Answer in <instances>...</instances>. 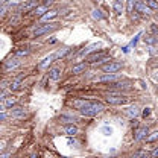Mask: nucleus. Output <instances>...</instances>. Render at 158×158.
Masks as SVG:
<instances>
[{"mask_svg": "<svg viewBox=\"0 0 158 158\" xmlns=\"http://www.w3.org/2000/svg\"><path fill=\"white\" fill-rule=\"evenodd\" d=\"M103 110H105V106H103L100 102H90L88 105H85V106L81 110V114L85 116V117H94V116L100 114Z\"/></svg>", "mask_w": 158, "mask_h": 158, "instance_id": "f257e3e1", "label": "nucleus"}, {"mask_svg": "<svg viewBox=\"0 0 158 158\" xmlns=\"http://www.w3.org/2000/svg\"><path fill=\"white\" fill-rule=\"evenodd\" d=\"M128 100H129V98L122 94V93H110V94H106V102L110 105H125V103H128Z\"/></svg>", "mask_w": 158, "mask_h": 158, "instance_id": "f03ea898", "label": "nucleus"}, {"mask_svg": "<svg viewBox=\"0 0 158 158\" xmlns=\"http://www.w3.org/2000/svg\"><path fill=\"white\" fill-rule=\"evenodd\" d=\"M87 61H88L90 64H98V62H103V61H110V56H108L106 52L100 50V52H94V53L88 55V56H87Z\"/></svg>", "mask_w": 158, "mask_h": 158, "instance_id": "7ed1b4c3", "label": "nucleus"}, {"mask_svg": "<svg viewBox=\"0 0 158 158\" xmlns=\"http://www.w3.org/2000/svg\"><path fill=\"white\" fill-rule=\"evenodd\" d=\"M56 27H58V24H56V23L43 24V26H40V27H37V29L34 31V37H41V35H44V34H49V32L55 31Z\"/></svg>", "mask_w": 158, "mask_h": 158, "instance_id": "20e7f679", "label": "nucleus"}, {"mask_svg": "<svg viewBox=\"0 0 158 158\" xmlns=\"http://www.w3.org/2000/svg\"><path fill=\"white\" fill-rule=\"evenodd\" d=\"M120 69H122V62H111V61H108V64L102 65V72H105V73H117Z\"/></svg>", "mask_w": 158, "mask_h": 158, "instance_id": "39448f33", "label": "nucleus"}, {"mask_svg": "<svg viewBox=\"0 0 158 158\" xmlns=\"http://www.w3.org/2000/svg\"><path fill=\"white\" fill-rule=\"evenodd\" d=\"M134 9H135V12L138 14H141V15H149L151 14V8L149 6H146L141 0H135V3H134Z\"/></svg>", "mask_w": 158, "mask_h": 158, "instance_id": "423d86ee", "label": "nucleus"}, {"mask_svg": "<svg viewBox=\"0 0 158 158\" xmlns=\"http://www.w3.org/2000/svg\"><path fill=\"white\" fill-rule=\"evenodd\" d=\"M20 64H21V61H20L17 56H14V58H9L6 62H5V70L6 72H11V70H14V69H17Z\"/></svg>", "mask_w": 158, "mask_h": 158, "instance_id": "0eeeda50", "label": "nucleus"}, {"mask_svg": "<svg viewBox=\"0 0 158 158\" xmlns=\"http://www.w3.org/2000/svg\"><path fill=\"white\" fill-rule=\"evenodd\" d=\"M149 135V129L146 128V126H141V128H138L137 131H135V141H141V140H144V138Z\"/></svg>", "mask_w": 158, "mask_h": 158, "instance_id": "6e6552de", "label": "nucleus"}, {"mask_svg": "<svg viewBox=\"0 0 158 158\" xmlns=\"http://www.w3.org/2000/svg\"><path fill=\"white\" fill-rule=\"evenodd\" d=\"M58 17V11L56 9H52V11H47L44 15H41L40 19H41V21L43 23H47V21H52V20H55Z\"/></svg>", "mask_w": 158, "mask_h": 158, "instance_id": "1a4fd4ad", "label": "nucleus"}, {"mask_svg": "<svg viewBox=\"0 0 158 158\" xmlns=\"http://www.w3.org/2000/svg\"><path fill=\"white\" fill-rule=\"evenodd\" d=\"M47 11H49V6H46L44 3H41V5H38V6L34 9V11H31V14L35 15V17H41V15H44Z\"/></svg>", "mask_w": 158, "mask_h": 158, "instance_id": "9d476101", "label": "nucleus"}, {"mask_svg": "<svg viewBox=\"0 0 158 158\" xmlns=\"http://www.w3.org/2000/svg\"><path fill=\"white\" fill-rule=\"evenodd\" d=\"M118 79V75H116V73H106L105 76H100V78L96 79V82H116Z\"/></svg>", "mask_w": 158, "mask_h": 158, "instance_id": "9b49d317", "label": "nucleus"}, {"mask_svg": "<svg viewBox=\"0 0 158 158\" xmlns=\"http://www.w3.org/2000/svg\"><path fill=\"white\" fill-rule=\"evenodd\" d=\"M37 6H38V2H37V0H29V2H26L24 5H21V11H23V12H31V11H34Z\"/></svg>", "mask_w": 158, "mask_h": 158, "instance_id": "f8f14e48", "label": "nucleus"}, {"mask_svg": "<svg viewBox=\"0 0 158 158\" xmlns=\"http://www.w3.org/2000/svg\"><path fill=\"white\" fill-rule=\"evenodd\" d=\"M49 78L52 79V81H58L61 78V69L59 67H52L49 70Z\"/></svg>", "mask_w": 158, "mask_h": 158, "instance_id": "ddd939ff", "label": "nucleus"}, {"mask_svg": "<svg viewBox=\"0 0 158 158\" xmlns=\"http://www.w3.org/2000/svg\"><path fill=\"white\" fill-rule=\"evenodd\" d=\"M85 70H87V64L85 62H81V64H76V65L72 67V73L73 75H79V73H82Z\"/></svg>", "mask_w": 158, "mask_h": 158, "instance_id": "4468645a", "label": "nucleus"}, {"mask_svg": "<svg viewBox=\"0 0 158 158\" xmlns=\"http://www.w3.org/2000/svg\"><path fill=\"white\" fill-rule=\"evenodd\" d=\"M11 116L12 117H21V116H24V108L23 106H12V110H11Z\"/></svg>", "mask_w": 158, "mask_h": 158, "instance_id": "2eb2a0df", "label": "nucleus"}, {"mask_svg": "<svg viewBox=\"0 0 158 158\" xmlns=\"http://www.w3.org/2000/svg\"><path fill=\"white\" fill-rule=\"evenodd\" d=\"M53 61H55V53H53V55H49V56H46V58L40 62L38 67H40V69H46V67H47L50 62H53Z\"/></svg>", "mask_w": 158, "mask_h": 158, "instance_id": "dca6fc26", "label": "nucleus"}, {"mask_svg": "<svg viewBox=\"0 0 158 158\" xmlns=\"http://www.w3.org/2000/svg\"><path fill=\"white\" fill-rule=\"evenodd\" d=\"M21 79H23V76H20V78H17L15 81L11 82V85H9V90L11 91H17V90L21 88Z\"/></svg>", "mask_w": 158, "mask_h": 158, "instance_id": "f3484780", "label": "nucleus"}, {"mask_svg": "<svg viewBox=\"0 0 158 158\" xmlns=\"http://www.w3.org/2000/svg\"><path fill=\"white\" fill-rule=\"evenodd\" d=\"M31 53V50L29 49H26V47H20V49H17L15 52H14V55L19 58V56H27Z\"/></svg>", "mask_w": 158, "mask_h": 158, "instance_id": "a211bd4d", "label": "nucleus"}, {"mask_svg": "<svg viewBox=\"0 0 158 158\" xmlns=\"http://www.w3.org/2000/svg\"><path fill=\"white\" fill-rule=\"evenodd\" d=\"M88 103H90V100H79V99L72 102V105H73L75 108H78V110H82V108H84L85 105H88Z\"/></svg>", "mask_w": 158, "mask_h": 158, "instance_id": "6ab92c4d", "label": "nucleus"}, {"mask_svg": "<svg viewBox=\"0 0 158 158\" xmlns=\"http://www.w3.org/2000/svg\"><path fill=\"white\" fill-rule=\"evenodd\" d=\"M123 9H125V3H122V2H117V0H116V2H114V12L120 15V14L123 12Z\"/></svg>", "mask_w": 158, "mask_h": 158, "instance_id": "aec40b11", "label": "nucleus"}, {"mask_svg": "<svg viewBox=\"0 0 158 158\" xmlns=\"http://www.w3.org/2000/svg\"><path fill=\"white\" fill-rule=\"evenodd\" d=\"M15 102H17L15 98H6L3 100V105H5V108H12L15 105Z\"/></svg>", "mask_w": 158, "mask_h": 158, "instance_id": "412c9836", "label": "nucleus"}, {"mask_svg": "<svg viewBox=\"0 0 158 158\" xmlns=\"http://www.w3.org/2000/svg\"><path fill=\"white\" fill-rule=\"evenodd\" d=\"M65 132H67L69 135H76V134H78V128H76L75 125H67V126H65Z\"/></svg>", "mask_w": 158, "mask_h": 158, "instance_id": "4be33fe9", "label": "nucleus"}, {"mask_svg": "<svg viewBox=\"0 0 158 158\" xmlns=\"http://www.w3.org/2000/svg\"><path fill=\"white\" fill-rule=\"evenodd\" d=\"M111 88H129V84H128V82H117V81H116V82H113V84H111Z\"/></svg>", "mask_w": 158, "mask_h": 158, "instance_id": "5701e85b", "label": "nucleus"}, {"mask_svg": "<svg viewBox=\"0 0 158 158\" xmlns=\"http://www.w3.org/2000/svg\"><path fill=\"white\" fill-rule=\"evenodd\" d=\"M146 6H149L151 9H158V2L157 0H141Z\"/></svg>", "mask_w": 158, "mask_h": 158, "instance_id": "b1692460", "label": "nucleus"}, {"mask_svg": "<svg viewBox=\"0 0 158 158\" xmlns=\"http://www.w3.org/2000/svg\"><path fill=\"white\" fill-rule=\"evenodd\" d=\"M137 114H138V108L137 106H131V108L128 110V116H129V117H135Z\"/></svg>", "mask_w": 158, "mask_h": 158, "instance_id": "393cba45", "label": "nucleus"}, {"mask_svg": "<svg viewBox=\"0 0 158 158\" xmlns=\"http://www.w3.org/2000/svg\"><path fill=\"white\" fill-rule=\"evenodd\" d=\"M70 52V49H64V50H59V52H56L55 53V59H58V58H62V56H65L67 53Z\"/></svg>", "mask_w": 158, "mask_h": 158, "instance_id": "a878e982", "label": "nucleus"}, {"mask_svg": "<svg viewBox=\"0 0 158 158\" xmlns=\"http://www.w3.org/2000/svg\"><path fill=\"white\" fill-rule=\"evenodd\" d=\"M8 9H9V6H8V5H6V3H5V5H2V6H0V19H2V17H5V15H6V12H8Z\"/></svg>", "mask_w": 158, "mask_h": 158, "instance_id": "bb28decb", "label": "nucleus"}, {"mask_svg": "<svg viewBox=\"0 0 158 158\" xmlns=\"http://www.w3.org/2000/svg\"><path fill=\"white\" fill-rule=\"evenodd\" d=\"M144 41H146L148 44H155V43H157V38H155L154 35H148V37H144Z\"/></svg>", "mask_w": 158, "mask_h": 158, "instance_id": "cd10ccee", "label": "nucleus"}, {"mask_svg": "<svg viewBox=\"0 0 158 158\" xmlns=\"http://www.w3.org/2000/svg\"><path fill=\"white\" fill-rule=\"evenodd\" d=\"M134 3H135V0H128V12L129 14L134 12Z\"/></svg>", "mask_w": 158, "mask_h": 158, "instance_id": "c85d7f7f", "label": "nucleus"}, {"mask_svg": "<svg viewBox=\"0 0 158 158\" xmlns=\"http://www.w3.org/2000/svg\"><path fill=\"white\" fill-rule=\"evenodd\" d=\"M132 158H146V152H144V151H137V152L132 155Z\"/></svg>", "mask_w": 158, "mask_h": 158, "instance_id": "c756f323", "label": "nucleus"}, {"mask_svg": "<svg viewBox=\"0 0 158 158\" xmlns=\"http://www.w3.org/2000/svg\"><path fill=\"white\" fill-rule=\"evenodd\" d=\"M93 19H96V20H102V19H103V15L100 14V11H99V9H94V11H93Z\"/></svg>", "mask_w": 158, "mask_h": 158, "instance_id": "7c9ffc66", "label": "nucleus"}, {"mask_svg": "<svg viewBox=\"0 0 158 158\" xmlns=\"http://www.w3.org/2000/svg\"><path fill=\"white\" fill-rule=\"evenodd\" d=\"M151 31H152L154 37L158 40V24H152V26H151Z\"/></svg>", "mask_w": 158, "mask_h": 158, "instance_id": "2f4dec72", "label": "nucleus"}, {"mask_svg": "<svg viewBox=\"0 0 158 158\" xmlns=\"http://www.w3.org/2000/svg\"><path fill=\"white\" fill-rule=\"evenodd\" d=\"M148 141H155V140H158V131L157 132H152V135H148Z\"/></svg>", "mask_w": 158, "mask_h": 158, "instance_id": "473e14b6", "label": "nucleus"}, {"mask_svg": "<svg viewBox=\"0 0 158 158\" xmlns=\"http://www.w3.org/2000/svg\"><path fill=\"white\" fill-rule=\"evenodd\" d=\"M151 158H158V148L155 151H152V154H151Z\"/></svg>", "mask_w": 158, "mask_h": 158, "instance_id": "72a5a7b5", "label": "nucleus"}, {"mask_svg": "<svg viewBox=\"0 0 158 158\" xmlns=\"http://www.w3.org/2000/svg\"><path fill=\"white\" fill-rule=\"evenodd\" d=\"M5 148H6V143H5V141H0V152L5 151Z\"/></svg>", "mask_w": 158, "mask_h": 158, "instance_id": "f704fd0d", "label": "nucleus"}, {"mask_svg": "<svg viewBox=\"0 0 158 158\" xmlns=\"http://www.w3.org/2000/svg\"><path fill=\"white\" fill-rule=\"evenodd\" d=\"M9 157H11V152H5V154L0 155V158H9Z\"/></svg>", "mask_w": 158, "mask_h": 158, "instance_id": "c9c22d12", "label": "nucleus"}, {"mask_svg": "<svg viewBox=\"0 0 158 158\" xmlns=\"http://www.w3.org/2000/svg\"><path fill=\"white\" fill-rule=\"evenodd\" d=\"M53 2H55V0H44V5H46V6H50Z\"/></svg>", "mask_w": 158, "mask_h": 158, "instance_id": "e433bc0d", "label": "nucleus"}, {"mask_svg": "<svg viewBox=\"0 0 158 158\" xmlns=\"http://www.w3.org/2000/svg\"><path fill=\"white\" fill-rule=\"evenodd\" d=\"M6 99V93H0V102H3Z\"/></svg>", "mask_w": 158, "mask_h": 158, "instance_id": "4c0bfd02", "label": "nucleus"}, {"mask_svg": "<svg viewBox=\"0 0 158 158\" xmlns=\"http://www.w3.org/2000/svg\"><path fill=\"white\" fill-rule=\"evenodd\" d=\"M149 114H151V111H149V108H146V110L143 111V116L146 117V116H149Z\"/></svg>", "mask_w": 158, "mask_h": 158, "instance_id": "58836bf2", "label": "nucleus"}, {"mask_svg": "<svg viewBox=\"0 0 158 158\" xmlns=\"http://www.w3.org/2000/svg\"><path fill=\"white\" fill-rule=\"evenodd\" d=\"M5 118H6V114L5 113H0V122H3Z\"/></svg>", "mask_w": 158, "mask_h": 158, "instance_id": "ea45409f", "label": "nucleus"}, {"mask_svg": "<svg viewBox=\"0 0 158 158\" xmlns=\"http://www.w3.org/2000/svg\"><path fill=\"white\" fill-rule=\"evenodd\" d=\"M103 132H106V134H111V128H103Z\"/></svg>", "mask_w": 158, "mask_h": 158, "instance_id": "a19ab883", "label": "nucleus"}, {"mask_svg": "<svg viewBox=\"0 0 158 158\" xmlns=\"http://www.w3.org/2000/svg\"><path fill=\"white\" fill-rule=\"evenodd\" d=\"M5 3H6V0H0V6H2V5H5Z\"/></svg>", "mask_w": 158, "mask_h": 158, "instance_id": "79ce46f5", "label": "nucleus"}, {"mask_svg": "<svg viewBox=\"0 0 158 158\" xmlns=\"http://www.w3.org/2000/svg\"><path fill=\"white\" fill-rule=\"evenodd\" d=\"M31 158H37V155H35V154H32V157Z\"/></svg>", "mask_w": 158, "mask_h": 158, "instance_id": "37998d69", "label": "nucleus"}, {"mask_svg": "<svg viewBox=\"0 0 158 158\" xmlns=\"http://www.w3.org/2000/svg\"><path fill=\"white\" fill-rule=\"evenodd\" d=\"M117 2H122V3H125V0H117Z\"/></svg>", "mask_w": 158, "mask_h": 158, "instance_id": "c03bdc74", "label": "nucleus"}, {"mask_svg": "<svg viewBox=\"0 0 158 158\" xmlns=\"http://www.w3.org/2000/svg\"><path fill=\"white\" fill-rule=\"evenodd\" d=\"M64 158H67V157H64Z\"/></svg>", "mask_w": 158, "mask_h": 158, "instance_id": "a18cd8bd", "label": "nucleus"}, {"mask_svg": "<svg viewBox=\"0 0 158 158\" xmlns=\"http://www.w3.org/2000/svg\"><path fill=\"white\" fill-rule=\"evenodd\" d=\"M157 2H158V0H157Z\"/></svg>", "mask_w": 158, "mask_h": 158, "instance_id": "49530a36", "label": "nucleus"}]
</instances>
